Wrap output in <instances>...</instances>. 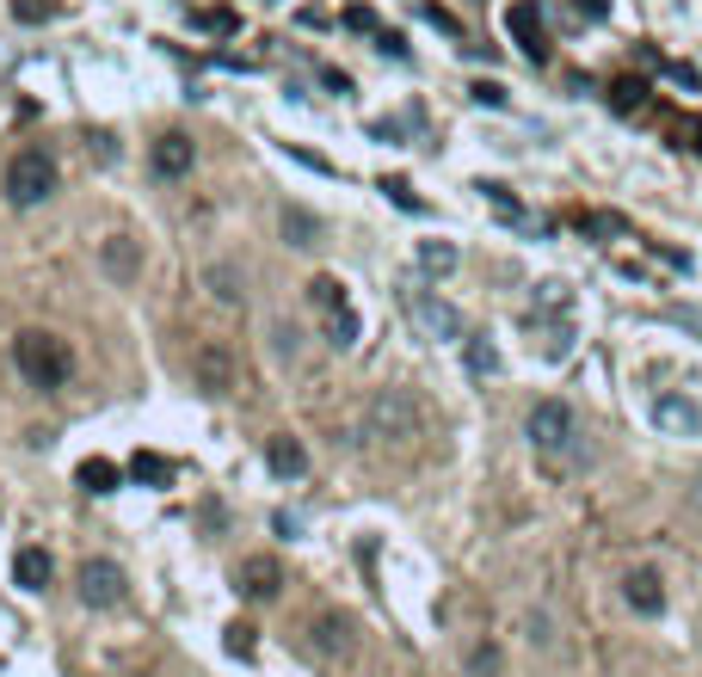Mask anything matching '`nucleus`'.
<instances>
[{
    "label": "nucleus",
    "mask_w": 702,
    "mask_h": 677,
    "mask_svg": "<svg viewBox=\"0 0 702 677\" xmlns=\"http://www.w3.org/2000/svg\"><path fill=\"white\" fill-rule=\"evenodd\" d=\"M524 438H531L536 462H543L548 475H567V468L592 462V450L580 444V419H573L567 400H536L531 419H524Z\"/></svg>",
    "instance_id": "nucleus-1"
},
{
    "label": "nucleus",
    "mask_w": 702,
    "mask_h": 677,
    "mask_svg": "<svg viewBox=\"0 0 702 677\" xmlns=\"http://www.w3.org/2000/svg\"><path fill=\"white\" fill-rule=\"evenodd\" d=\"M13 364H19V376H26L31 388H43V395H56V388L75 382V346L50 327L13 332Z\"/></svg>",
    "instance_id": "nucleus-2"
},
{
    "label": "nucleus",
    "mask_w": 702,
    "mask_h": 677,
    "mask_svg": "<svg viewBox=\"0 0 702 677\" xmlns=\"http://www.w3.org/2000/svg\"><path fill=\"white\" fill-rule=\"evenodd\" d=\"M425 431V407L413 388H376L364 400V438L383 444V450H407L413 438Z\"/></svg>",
    "instance_id": "nucleus-3"
},
{
    "label": "nucleus",
    "mask_w": 702,
    "mask_h": 677,
    "mask_svg": "<svg viewBox=\"0 0 702 677\" xmlns=\"http://www.w3.org/2000/svg\"><path fill=\"white\" fill-rule=\"evenodd\" d=\"M0 191H7L13 210H38V203H50L56 198V155L50 148H19V155L7 160Z\"/></svg>",
    "instance_id": "nucleus-4"
},
{
    "label": "nucleus",
    "mask_w": 702,
    "mask_h": 677,
    "mask_svg": "<svg viewBox=\"0 0 702 677\" xmlns=\"http://www.w3.org/2000/svg\"><path fill=\"white\" fill-rule=\"evenodd\" d=\"M75 598L87 604V610H118V604L130 598V573H123L118 560H80Z\"/></svg>",
    "instance_id": "nucleus-5"
},
{
    "label": "nucleus",
    "mask_w": 702,
    "mask_h": 677,
    "mask_svg": "<svg viewBox=\"0 0 702 677\" xmlns=\"http://www.w3.org/2000/svg\"><path fill=\"white\" fill-rule=\"evenodd\" d=\"M191 388L210 395V400H223V395L240 388V358L223 346V339H204V346L191 351Z\"/></svg>",
    "instance_id": "nucleus-6"
},
{
    "label": "nucleus",
    "mask_w": 702,
    "mask_h": 677,
    "mask_svg": "<svg viewBox=\"0 0 702 677\" xmlns=\"http://www.w3.org/2000/svg\"><path fill=\"white\" fill-rule=\"evenodd\" d=\"M401 302H407V320L425 332V339H468V332H463V315H456V308L444 302V296H432V290H407Z\"/></svg>",
    "instance_id": "nucleus-7"
},
{
    "label": "nucleus",
    "mask_w": 702,
    "mask_h": 677,
    "mask_svg": "<svg viewBox=\"0 0 702 677\" xmlns=\"http://www.w3.org/2000/svg\"><path fill=\"white\" fill-rule=\"evenodd\" d=\"M505 31H512V43L531 56V62H548V26H543V7H536V0H512V7H505Z\"/></svg>",
    "instance_id": "nucleus-8"
},
{
    "label": "nucleus",
    "mask_w": 702,
    "mask_h": 677,
    "mask_svg": "<svg viewBox=\"0 0 702 677\" xmlns=\"http://www.w3.org/2000/svg\"><path fill=\"white\" fill-rule=\"evenodd\" d=\"M99 271L111 283H142V240L136 235H106L99 240Z\"/></svg>",
    "instance_id": "nucleus-9"
},
{
    "label": "nucleus",
    "mask_w": 702,
    "mask_h": 677,
    "mask_svg": "<svg viewBox=\"0 0 702 677\" xmlns=\"http://www.w3.org/2000/svg\"><path fill=\"white\" fill-rule=\"evenodd\" d=\"M235 585H240V598L271 604V598L284 591V560H278V555H253V560H240Z\"/></svg>",
    "instance_id": "nucleus-10"
},
{
    "label": "nucleus",
    "mask_w": 702,
    "mask_h": 677,
    "mask_svg": "<svg viewBox=\"0 0 702 677\" xmlns=\"http://www.w3.org/2000/svg\"><path fill=\"white\" fill-rule=\"evenodd\" d=\"M191 160H198L191 136L167 130V136H155V148H148V173H155V179H186V173H191Z\"/></svg>",
    "instance_id": "nucleus-11"
},
{
    "label": "nucleus",
    "mask_w": 702,
    "mask_h": 677,
    "mask_svg": "<svg viewBox=\"0 0 702 677\" xmlns=\"http://www.w3.org/2000/svg\"><path fill=\"white\" fill-rule=\"evenodd\" d=\"M653 426L672 438H702V407L690 395H660L653 400Z\"/></svg>",
    "instance_id": "nucleus-12"
},
{
    "label": "nucleus",
    "mask_w": 702,
    "mask_h": 677,
    "mask_svg": "<svg viewBox=\"0 0 702 677\" xmlns=\"http://www.w3.org/2000/svg\"><path fill=\"white\" fill-rule=\"evenodd\" d=\"M204 290H210L223 308H240L247 302V271H240L235 259H210V266H204Z\"/></svg>",
    "instance_id": "nucleus-13"
},
{
    "label": "nucleus",
    "mask_w": 702,
    "mask_h": 677,
    "mask_svg": "<svg viewBox=\"0 0 702 677\" xmlns=\"http://www.w3.org/2000/svg\"><path fill=\"white\" fill-rule=\"evenodd\" d=\"M623 604H629L635 616H660V610H665L660 573H653V567H635V573H629V579H623Z\"/></svg>",
    "instance_id": "nucleus-14"
},
{
    "label": "nucleus",
    "mask_w": 702,
    "mask_h": 677,
    "mask_svg": "<svg viewBox=\"0 0 702 677\" xmlns=\"http://www.w3.org/2000/svg\"><path fill=\"white\" fill-rule=\"evenodd\" d=\"M308 635H315V653L320 659H345V653H352V616H315V623H308Z\"/></svg>",
    "instance_id": "nucleus-15"
},
{
    "label": "nucleus",
    "mask_w": 702,
    "mask_h": 677,
    "mask_svg": "<svg viewBox=\"0 0 702 677\" xmlns=\"http://www.w3.org/2000/svg\"><path fill=\"white\" fill-rule=\"evenodd\" d=\"M266 468H271L278 480H303V475H308V450L290 438V431H278V438L266 444Z\"/></svg>",
    "instance_id": "nucleus-16"
},
{
    "label": "nucleus",
    "mask_w": 702,
    "mask_h": 677,
    "mask_svg": "<svg viewBox=\"0 0 702 677\" xmlns=\"http://www.w3.org/2000/svg\"><path fill=\"white\" fill-rule=\"evenodd\" d=\"M50 555H43V548H19L13 555V585L19 591H43V585H50Z\"/></svg>",
    "instance_id": "nucleus-17"
},
{
    "label": "nucleus",
    "mask_w": 702,
    "mask_h": 677,
    "mask_svg": "<svg viewBox=\"0 0 702 677\" xmlns=\"http://www.w3.org/2000/svg\"><path fill=\"white\" fill-rule=\"evenodd\" d=\"M75 480H80V492H93V499H106V492H118V468H111L106 456H87Z\"/></svg>",
    "instance_id": "nucleus-18"
},
{
    "label": "nucleus",
    "mask_w": 702,
    "mask_h": 677,
    "mask_svg": "<svg viewBox=\"0 0 702 677\" xmlns=\"http://www.w3.org/2000/svg\"><path fill=\"white\" fill-rule=\"evenodd\" d=\"M358 332H364L358 308H333V315H327V346L333 351H352V346H358Z\"/></svg>",
    "instance_id": "nucleus-19"
},
{
    "label": "nucleus",
    "mask_w": 702,
    "mask_h": 677,
    "mask_svg": "<svg viewBox=\"0 0 702 677\" xmlns=\"http://www.w3.org/2000/svg\"><path fill=\"white\" fill-rule=\"evenodd\" d=\"M610 111H623V118H635L641 111V99H647V80H635V74H623V80H610Z\"/></svg>",
    "instance_id": "nucleus-20"
},
{
    "label": "nucleus",
    "mask_w": 702,
    "mask_h": 677,
    "mask_svg": "<svg viewBox=\"0 0 702 677\" xmlns=\"http://www.w3.org/2000/svg\"><path fill=\"white\" fill-rule=\"evenodd\" d=\"M191 26L210 31V38H235V31H240V13H235V7H198V13H191Z\"/></svg>",
    "instance_id": "nucleus-21"
},
{
    "label": "nucleus",
    "mask_w": 702,
    "mask_h": 677,
    "mask_svg": "<svg viewBox=\"0 0 702 677\" xmlns=\"http://www.w3.org/2000/svg\"><path fill=\"white\" fill-rule=\"evenodd\" d=\"M463 358H468V370H475V376H493V370H500V351H493L487 332H468V339H463Z\"/></svg>",
    "instance_id": "nucleus-22"
},
{
    "label": "nucleus",
    "mask_w": 702,
    "mask_h": 677,
    "mask_svg": "<svg viewBox=\"0 0 702 677\" xmlns=\"http://www.w3.org/2000/svg\"><path fill=\"white\" fill-rule=\"evenodd\" d=\"M284 240H290V247H315V240H320V222L290 203V210H284Z\"/></svg>",
    "instance_id": "nucleus-23"
},
{
    "label": "nucleus",
    "mask_w": 702,
    "mask_h": 677,
    "mask_svg": "<svg viewBox=\"0 0 702 677\" xmlns=\"http://www.w3.org/2000/svg\"><path fill=\"white\" fill-rule=\"evenodd\" d=\"M308 302H315L320 315H333V308H352V302H345V283L333 278V271H320V278L308 283Z\"/></svg>",
    "instance_id": "nucleus-24"
},
{
    "label": "nucleus",
    "mask_w": 702,
    "mask_h": 677,
    "mask_svg": "<svg viewBox=\"0 0 702 677\" xmlns=\"http://www.w3.org/2000/svg\"><path fill=\"white\" fill-rule=\"evenodd\" d=\"M130 475L148 480V487H167V480H172V462H167V456H155V450H136L130 456Z\"/></svg>",
    "instance_id": "nucleus-25"
},
{
    "label": "nucleus",
    "mask_w": 702,
    "mask_h": 677,
    "mask_svg": "<svg viewBox=\"0 0 702 677\" xmlns=\"http://www.w3.org/2000/svg\"><path fill=\"white\" fill-rule=\"evenodd\" d=\"M419 271H432V278L456 271V247L451 240H419Z\"/></svg>",
    "instance_id": "nucleus-26"
},
{
    "label": "nucleus",
    "mask_w": 702,
    "mask_h": 677,
    "mask_svg": "<svg viewBox=\"0 0 702 677\" xmlns=\"http://www.w3.org/2000/svg\"><path fill=\"white\" fill-rule=\"evenodd\" d=\"M62 13V0H13V19L19 26H43V19Z\"/></svg>",
    "instance_id": "nucleus-27"
},
{
    "label": "nucleus",
    "mask_w": 702,
    "mask_h": 677,
    "mask_svg": "<svg viewBox=\"0 0 702 677\" xmlns=\"http://www.w3.org/2000/svg\"><path fill=\"white\" fill-rule=\"evenodd\" d=\"M672 136H678V148H702V118H690V111H672Z\"/></svg>",
    "instance_id": "nucleus-28"
},
{
    "label": "nucleus",
    "mask_w": 702,
    "mask_h": 677,
    "mask_svg": "<svg viewBox=\"0 0 702 677\" xmlns=\"http://www.w3.org/2000/svg\"><path fill=\"white\" fill-rule=\"evenodd\" d=\"M468 677H500V647H493V640H481V647L468 653Z\"/></svg>",
    "instance_id": "nucleus-29"
},
{
    "label": "nucleus",
    "mask_w": 702,
    "mask_h": 677,
    "mask_svg": "<svg viewBox=\"0 0 702 677\" xmlns=\"http://www.w3.org/2000/svg\"><path fill=\"white\" fill-rule=\"evenodd\" d=\"M271 351H278V358H296V351H303V332H296L290 320H278V327H271Z\"/></svg>",
    "instance_id": "nucleus-30"
},
{
    "label": "nucleus",
    "mask_w": 702,
    "mask_h": 677,
    "mask_svg": "<svg viewBox=\"0 0 702 677\" xmlns=\"http://www.w3.org/2000/svg\"><path fill=\"white\" fill-rule=\"evenodd\" d=\"M481 191H487V203H493V210H500V216H512V222H524V203H517V198H512V191H505V186H481Z\"/></svg>",
    "instance_id": "nucleus-31"
},
{
    "label": "nucleus",
    "mask_w": 702,
    "mask_h": 677,
    "mask_svg": "<svg viewBox=\"0 0 702 677\" xmlns=\"http://www.w3.org/2000/svg\"><path fill=\"white\" fill-rule=\"evenodd\" d=\"M383 191H388V198H395V203H401V210H413V216H419V210H425V203H419V198H413V186H407V179H383Z\"/></svg>",
    "instance_id": "nucleus-32"
},
{
    "label": "nucleus",
    "mask_w": 702,
    "mask_h": 677,
    "mask_svg": "<svg viewBox=\"0 0 702 677\" xmlns=\"http://www.w3.org/2000/svg\"><path fill=\"white\" fill-rule=\"evenodd\" d=\"M468 93H475V106H493V111L505 106V87H500V80H475Z\"/></svg>",
    "instance_id": "nucleus-33"
},
{
    "label": "nucleus",
    "mask_w": 702,
    "mask_h": 677,
    "mask_svg": "<svg viewBox=\"0 0 702 677\" xmlns=\"http://www.w3.org/2000/svg\"><path fill=\"white\" fill-rule=\"evenodd\" d=\"M573 19H580V26H597V19H610V0H573Z\"/></svg>",
    "instance_id": "nucleus-34"
},
{
    "label": "nucleus",
    "mask_w": 702,
    "mask_h": 677,
    "mask_svg": "<svg viewBox=\"0 0 702 677\" xmlns=\"http://www.w3.org/2000/svg\"><path fill=\"white\" fill-rule=\"evenodd\" d=\"M345 26H352V31H364V38H376V31H383V26H376V13H370V7H345Z\"/></svg>",
    "instance_id": "nucleus-35"
},
{
    "label": "nucleus",
    "mask_w": 702,
    "mask_h": 677,
    "mask_svg": "<svg viewBox=\"0 0 702 677\" xmlns=\"http://www.w3.org/2000/svg\"><path fill=\"white\" fill-rule=\"evenodd\" d=\"M376 50L395 56V62H407V38H401V31H376Z\"/></svg>",
    "instance_id": "nucleus-36"
},
{
    "label": "nucleus",
    "mask_w": 702,
    "mask_h": 677,
    "mask_svg": "<svg viewBox=\"0 0 702 677\" xmlns=\"http://www.w3.org/2000/svg\"><path fill=\"white\" fill-rule=\"evenodd\" d=\"M216 62H223V68H240V74H253V68H259V56H240V50H216Z\"/></svg>",
    "instance_id": "nucleus-37"
},
{
    "label": "nucleus",
    "mask_w": 702,
    "mask_h": 677,
    "mask_svg": "<svg viewBox=\"0 0 702 677\" xmlns=\"http://www.w3.org/2000/svg\"><path fill=\"white\" fill-rule=\"evenodd\" d=\"M425 19H432V26H437V31H451V38H463V26H456V19H451V13H444V7H425Z\"/></svg>",
    "instance_id": "nucleus-38"
},
{
    "label": "nucleus",
    "mask_w": 702,
    "mask_h": 677,
    "mask_svg": "<svg viewBox=\"0 0 702 677\" xmlns=\"http://www.w3.org/2000/svg\"><path fill=\"white\" fill-rule=\"evenodd\" d=\"M320 80H327L333 93H352V74H339V68H320Z\"/></svg>",
    "instance_id": "nucleus-39"
}]
</instances>
